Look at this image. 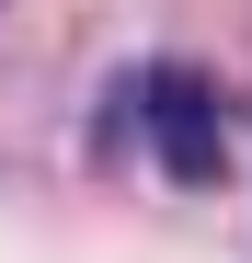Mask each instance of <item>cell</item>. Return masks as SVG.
<instances>
[{
  "mask_svg": "<svg viewBox=\"0 0 252 263\" xmlns=\"http://www.w3.org/2000/svg\"><path fill=\"white\" fill-rule=\"evenodd\" d=\"M126 103H138V126H149V149H160L172 183H218L229 172V103H218L206 69H149Z\"/></svg>",
  "mask_w": 252,
  "mask_h": 263,
  "instance_id": "6da1fadb",
  "label": "cell"
}]
</instances>
